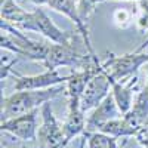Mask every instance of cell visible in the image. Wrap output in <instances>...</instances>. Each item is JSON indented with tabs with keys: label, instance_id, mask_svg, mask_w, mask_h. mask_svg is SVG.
Wrapping results in <instances>:
<instances>
[{
	"label": "cell",
	"instance_id": "1",
	"mask_svg": "<svg viewBox=\"0 0 148 148\" xmlns=\"http://www.w3.org/2000/svg\"><path fill=\"white\" fill-rule=\"evenodd\" d=\"M67 93V86L56 84L47 89H28V90H15L9 96L2 98V113L0 119L2 121L18 117L21 114L30 113L33 110H37L46 104L47 101H52L59 95Z\"/></svg>",
	"mask_w": 148,
	"mask_h": 148
},
{
	"label": "cell",
	"instance_id": "2",
	"mask_svg": "<svg viewBox=\"0 0 148 148\" xmlns=\"http://www.w3.org/2000/svg\"><path fill=\"white\" fill-rule=\"evenodd\" d=\"M0 28H2V36H0V46L2 51H9L19 58L31 59L36 62L43 64L45 59L49 53L52 42H39V40H31L19 30L14 24H10L5 19L0 22Z\"/></svg>",
	"mask_w": 148,
	"mask_h": 148
},
{
	"label": "cell",
	"instance_id": "3",
	"mask_svg": "<svg viewBox=\"0 0 148 148\" xmlns=\"http://www.w3.org/2000/svg\"><path fill=\"white\" fill-rule=\"evenodd\" d=\"M15 27H18L22 31L39 33L43 37H46L49 42L59 45H74L79 40H83L79 31H65L59 28L51 19V16L45 12L43 6H37L33 12H27L25 18L21 22H18Z\"/></svg>",
	"mask_w": 148,
	"mask_h": 148
},
{
	"label": "cell",
	"instance_id": "4",
	"mask_svg": "<svg viewBox=\"0 0 148 148\" xmlns=\"http://www.w3.org/2000/svg\"><path fill=\"white\" fill-rule=\"evenodd\" d=\"M95 62H99L98 56L90 55L88 51L80 52L77 45H59V43H51L49 53L45 59V68L46 70H58L61 67H70L74 71L76 70H84Z\"/></svg>",
	"mask_w": 148,
	"mask_h": 148
},
{
	"label": "cell",
	"instance_id": "5",
	"mask_svg": "<svg viewBox=\"0 0 148 148\" xmlns=\"http://www.w3.org/2000/svg\"><path fill=\"white\" fill-rule=\"evenodd\" d=\"M148 64V39L133 52L125 55H110L102 65L113 80H126L136 74V71Z\"/></svg>",
	"mask_w": 148,
	"mask_h": 148
},
{
	"label": "cell",
	"instance_id": "6",
	"mask_svg": "<svg viewBox=\"0 0 148 148\" xmlns=\"http://www.w3.org/2000/svg\"><path fill=\"white\" fill-rule=\"evenodd\" d=\"M42 116V126L37 130V141L39 147L42 148H65L64 144V127L58 121L56 116L53 114V110L51 101L42 105L40 108Z\"/></svg>",
	"mask_w": 148,
	"mask_h": 148
},
{
	"label": "cell",
	"instance_id": "7",
	"mask_svg": "<svg viewBox=\"0 0 148 148\" xmlns=\"http://www.w3.org/2000/svg\"><path fill=\"white\" fill-rule=\"evenodd\" d=\"M111 86H113V79L102 65V68L95 73L86 84V89L80 101L82 110L88 113V111L96 108L111 93Z\"/></svg>",
	"mask_w": 148,
	"mask_h": 148
},
{
	"label": "cell",
	"instance_id": "8",
	"mask_svg": "<svg viewBox=\"0 0 148 148\" xmlns=\"http://www.w3.org/2000/svg\"><path fill=\"white\" fill-rule=\"evenodd\" d=\"M37 116L39 108L18 117L0 121V130L8 132L21 141H37Z\"/></svg>",
	"mask_w": 148,
	"mask_h": 148
},
{
	"label": "cell",
	"instance_id": "9",
	"mask_svg": "<svg viewBox=\"0 0 148 148\" xmlns=\"http://www.w3.org/2000/svg\"><path fill=\"white\" fill-rule=\"evenodd\" d=\"M15 77L14 90H28V89H47L56 84H64L68 82L70 74L62 76L58 70H46L36 76H21L18 73H12Z\"/></svg>",
	"mask_w": 148,
	"mask_h": 148
},
{
	"label": "cell",
	"instance_id": "10",
	"mask_svg": "<svg viewBox=\"0 0 148 148\" xmlns=\"http://www.w3.org/2000/svg\"><path fill=\"white\" fill-rule=\"evenodd\" d=\"M120 117H123V113L120 111L113 93H110L99 105L92 110L89 117L86 119V132H98L105 123Z\"/></svg>",
	"mask_w": 148,
	"mask_h": 148
},
{
	"label": "cell",
	"instance_id": "11",
	"mask_svg": "<svg viewBox=\"0 0 148 148\" xmlns=\"http://www.w3.org/2000/svg\"><path fill=\"white\" fill-rule=\"evenodd\" d=\"M47 6L59 12V14L65 15L67 18H70L74 24H76V30L80 33V36L83 37L84 40V45H86V49L88 52L93 56H96L93 47L90 45V36H89V28L88 25L80 19V15H79V10H77V5L73 2V0H49L47 2Z\"/></svg>",
	"mask_w": 148,
	"mask_h": 148
},
{
	"label": "cell",
	"instance_id": "12",
	"mask_svg": "<svg viewBox=\"0 0 148 148\" xmlns=\"http://www.w3.org/2000/svg\"><path fill=\"white\" fill-rule=\"evenodd\" d=\"M138 76L126 79V80H113V86H111V93H113L114 99L120 108V111L125 116L127 111L132 108L133 101H135V92L138 90Z\"/></svg>",
	"mask_w": 148,
	"mask_h": 148
},
{
	"label": "cell",
	"instance_id": "13",
	"mask_svg": "<svg viewBox=\"0 0 148 148\" xmlns=\"http://www.w3.org/2000/svg\"><path fill=\"white\" fill-rule=\"evenodd\" d=\"M84 111L82 110L80 101H68V114L64 121V144L73 141L79 135H83L86 132V117Z\"/></svg>",
	"mask_w": 148,
	"mask_h": 148
},
{
	"label": "cell",
	"instance_id": "14",
	"mask_svg": "<svg viewBox=\"0 0 148 148\" xmlns=\"http://www.w3.org/2000/svg\"><path fill=\"white\" fill-rule=\"evenodd\" d=\"M125 119L138 129H141L142 125L148 120V89L147 88L138 92L132 108L125 114Z\"/></svg>",
	"mask_w": 148,
	"mask_h": 148
},
{
	"label": "cell",
	"instance_id": "15",
	"mask_svg": "<svg viewBox=\"0 0 148 148\" xmlns=\"http://www.w3.org/2000/svg\"><path fill=\"white\" fill-rule=\"evenodd\" d=\"M138 127H135L132 123H129L125 116L120 117V119H114L108 123H105L104 126L99 127L98 132H102V133H107L110 136H114V138H130V136H135L138 133Z\"/></svg>",
	"mask_w": 148,
	"mask_h": 148
},
{
	"label": "cell",
	"instance_id": "16",
	"mask_svg": "<svg viewBox=\"0 0 148 148\" xmlns=\"http://www.w3.org/2000/svg\"><path fill=\"white\" fill-rule=\"evenodd\" d=\"M27 15V10H24L15 0H0V16L2 19L16 25Z\"/></svg>",
	"mask_w": 148,
	"mask_h": 148
},
{
	"label": "cell",
	"instance_id": "17",
	"mask_svg": "<svg viewBox=\"0 0 148 148\" xmlns=\"http://www.w3.org/2000/svg\"><path fill=\"white\" fill-rule=\"evenodd\" d=\"M88 133V148H120L117 138L110 136L102 132H86Z\"/></svg>",
	"mask_w": 148,
	"mask_h": 148
},
{
	"label": "cell",
	"instance_id": "18",
	"mask_svg": "<svg viewBox=\"0 0 148 148\" xmlns=\"http://www.w3.org/2000/svg\"><path fill=\"white\" fill-rule=\"evenodd\" d=\"M99 3H101L99 0H79V2H77V10H79L80 19L86 24V25H88L89 19L95 14L96 6Z\"/></svg>",
	"mask_w": 148,
	"mask_h": 148
},
{
	"label": "cell",
	"instance_id": "19",
	"mask_svg": "<svg viewBox=\"0 0 148 148\" xmlns=\"http://www.w3.org/2000/svg\"><path fill=\"white\" fill-rule=\"evenodd\" d=\"M133 19V14L126 8H120L113 12V21L119 28H127Z\"/></svg>",
	"mask_w": 148,
	"mask_h": 148
},
{
	"label": "cell",
	"instance_id": "20",
	"mask_svg": "<svg viewBox=\"0 0 148 148\" xmlns=\"http://www.w3.org/2000/svg\"><path fill=\"white\" fill-rule=\"evenodd\" d=\"M139 14L136 18V27L139 31L147 33L148 31V0H141L138 2Z\"/></svg>",
	"mask_w": 148,
	"mask_h": 148
},
{
	"label": "cell",
	"instance_id": "21",
	"mask_svg": "<svg viewBox=\"0 0 148 148\" xmlns=\"http://www.w3.org/2000/svg\"><path fill=\"white\" fill-rule=\"evenodd\" d=\"M86 142H88V133H83L82 135V142H80V145H79V148H86Z\"/></svg>",
	"mask_w": 148,
	"mask_h": 148
},
{
	"label": "cell",
	"instance_id": "22",
	"mask_svg": "<svg viewBox=\"0 0 148 148\" xmlns=\"http://www.w3.org/2000/svg\"><path fill=\"white\" fill-rule=\"evenodd\" d=\"M30 2H33L36 6H47L49 0H30Z\"/></svg>",
	"mask_w": 148,
	"mask_h": 148
},
{
	"label": "cell",
	"instance_id": "23",
	"mask_svg": "<svg viewBox=\"0 0 148 148\" xmlns=\"http://www.w3.org/2000/svg\"><path fill=\"white\" fill-rule=\"evenodd\" d=\"M99 2L102 3V2H107V0H99ZM121 2H136L138 3V2H141V0H121Z\"/></svg>",
	"mask_w": 148,
	"mask_h": 148
},
{
	"label": "cell",
	"instance_id": "24",
	"mask_svg": "<svg viewBox=\"0 0 148 148\" xmlns=\"http://www.w3.org/2000/svg\"><path fill=\"white\" fill-rule=\"evenodd\" d=\"M145 88L148 89V64H147V84H145Z\"/></svg>",
	"mask_w": 148,
	"mask_h": 148
},
{
	"label": "cell",
	"instance_id": "25",
	"mask_svg": "<svg viewBox=\"0 0 148 148\" xmlns=\"http://www.w3.org/2000/svg\"><path fill=\"white\" fill-rule=\"evenodd\" d=\"M21 148H42V147H21Z\"/></svg>",
	"mask_w": 148,
	"mask_h": 148
}]
</instances>
